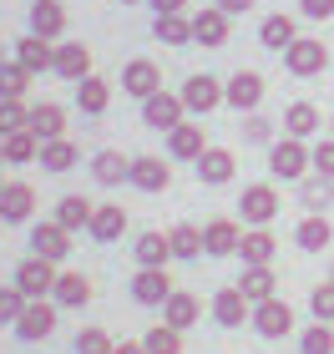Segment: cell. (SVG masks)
<instances>
[{"instance_id": "681fc988", "label": "cell", "mask_w": 334, "mask_h": 354, "mask_svg": "<svg viewBox=\"0 0 334 354\" xmlns=\"http://www.w3.org/2000/svg\"><path fill=\"white\" fill-rule=\"evenodd\" d=\"M299 10L309 21H334V0H299Z\"/></svg>"}, {"instance_id": "30bf717a", "label": "cell", "mask_w": 334, "mask_h": 354, "mask_svg": "<svg viewBox=\"0 0 334 354\" xmlns=\"http://www.w3.org/2000/svg\"><path fill=\"white\" fill-rule=\"evenodd\" d=\"M132 299L147 304V309H163V304L172 299V273L167 268H137L132 279Z\"/></svg>"}, {"instance_id": "680465c9", "label": "cell", "mask_w": 334, "mask_h": 354, "mask_svg": "<svg viewBox=\"0 0 334 354\" xmlns=\"http://www.w3.org/2000/svg\"><path fill=\"white\" fill-rule=\"evenodd\" d=\"M329 127H334V122H329Z\"/></svg>"}, {"instance_id": "9a60e30c", "label": "cell", "mask_w": 334, "mask_h": 354, "mask_svg": "<svg viewBox=\"0 0 334 354\" xmlns=\"http://www.w3.org/2000/svg\"><path fill=\"white\" fill-rule=\"evenodd\" d=\"M91 177H97L102 187H122V183H132V157H122L117 147H102L97 157H91Z\"/></svg>"}, {"instance_id": "836d02e7", "label": "cell", "mask_w": 334, "mask_h": 354, "mask_svg": "<svg viewBox=\"0 0 334 354\" xmlns=\"http://www.w3.org/2000/svg\"><path fill=\"white\" fill-rule=\"evenodd\" d=\"M132 253H137V268H167L172 243H167V233H142Z\"/></svg>"}, {"instance_id": "f1b7e54d", "label": "cell", "mask_w": 334, "mask_h": 354, "mask_svg": "<svg viewBox=\"0 0 334 354\" xmlns=\"http://www.w3.org/2000/svg\"><path fill=\"white\" fill-rule=\"evenodd\" d=\"M91 238H97V243H117V238L127 233V213L117 203H102L97 207V218H91V228H86Z\"/></svg>"}, {"instance_id": "f546056e", "label": "cell", "mask_w": 334, "mask_h": 354, "mask_svg": "<svg viewBox=\"0 0 334 354\" xmlns=\"http://www.w3.org/2000/svg\"><path fill=\"white\" fill-rule=\"evenodd\" d=\"M259 41L268 46V51H289V46L299 41V30H294V15H268V21L259 26Z\"/></svg>"}, {"instance_id": "bcb514c9", "label": "cell", "mask_w": 334, "mask_h": 354, "mask_svg": "<svg viewBox=\"0 0 334 354\" xmlns=\"http://www.w3.org/2000/svg\"><path fill=\"white\" fill-rule=\"evenodd\" d=\"M26 304H30V299H26L15 283H10V288H0V324H10V329H15V319L26 314Z\"/></svg>"}, {"instance_id": "b9f144b4", "label": "cell", "mask_w": 334, "mask_h": 354, "mask_svg": "<svg viewBox=\"0 0 334 354\" xmlns=\"http://www.w3.org/2000/svg\"><path fill=\"white\" fill-rule=\"evenodd\" d=\"M26 86H30V71L21 61H0V96H15V102H21Z\"/></svg>"}, {"instance_id": "7402d4cb", "label": "cell", "mask_w": 334, "mask_h": 354, "mask_svg": "<svg viewBox=\"0 0 334 354\" xmlns=\"http://www.w3.org/2000/svg\"><path fill=\"white\" fill-rule=\"evenodd\" d=\"M36 218V187L30 183H10L0 198V223H30Z\"/></svg>"}, {"instance_id": "c3c4849f", "label": "cell", "mask_w": 334, "mask_h": 354, "mask_svg": "<svg viewBox=\"0 0 334 354\" xmlns=\"http://www.w3.org/2000/svg\"><path fill=\"white\" fill-rule=\"evenodd\" d=\"M314 172H319V177H334V137L314 147Z\"/></svg>"}, {"instance_id": "d6a6232c", "label": "cell", "mask_w": 334, "mask_h": 354, "mask_svg": "<svg viewBox=\"0 0 334 354\" xmlns=\"http://www.w3.org/2000/svg\"><path fill=\"white\" fill-rule=\"evenodd\" d=\"M198 314H203V304H198L193 294H183V288H172V299L163 304V324H172V329L198 324Z\"/></svg>"}, {"instance_id": "52a82bcc", "label": "cell", "mask_w": 334, "mask_h": 354, "mask_svg": "<svg viewBox=\"0 0 334 354\" xmlns=\"http://www.w3.org/2000/svg\"><path fill=\"white\" fill-rule=\"evenodd\" d=\"M183 117H187V102L172 96V91H157V96L142 102V122H147L152 132H172V127H183Z\"/></svg>"}, {"instance_id": "74e56055", "label": "cell", "mask_w": 334, "mask_h": 354, "mask_svg": "<svg viewBox=\"0 0 334 354\" xmlns=\"http://www.w3.org/2000/svg\"><path fill=\"white\" fill-rule=\"evenodd\" d=\"M111 102V86L102 82V76H86V82H76V106L86 111V117H102Z\"/></svg>"}, {"instance_id": "1f68e13d", "label": "cell", "mask_w": 334, "mask_h": 354, "mask_svg": "<svg viewBox=\"0 0 334 354\" xmlns=\"http://www.w3.org/2000/svg\"><path fill=\"white\" fill-rule=\"evenodd\" d=\"M167 243H172V259H183V263H193L203 259V228H193V223H178V228H167Z\"/></svg>"}, {"instance_id": "f5cc1de1", "label": "cell", "mask_w": 334, "mask_h": 354, "mask_svg": "<svg viewBox=\"0 0 334 354\" xmlns=\"http://www.w3.org/2000/svg\"><path fill=\"white\" fill-rule=\"evenodd\" d=\"M147 6H152L157 15H178V10L187 6V0H147Z\"/></svg>"}, {"instance_id": "4fadbf2b", "label": "cell", "mask_w": 334, "mask_h": 354, "mask_svg": "<svg viewBox=\"0 0 334 354\" xmlns=\"http://www.w3.org/2000/svg\"><path fill=\"white\" fill-rule=\"evenodd\" d=\"M208 309H213V319H218L223 329H238V324H243V319H253V304L243 299V288H238V283H228V288H218Z\"/></svg>"}, {"instance_id": "277c9868", "label": "cell", "mask_w": 334, "mask_h": 354, "mask_svg": "<svg viewBox=\"0 0 334 354\" xmlns=\"http://www.w3.org/2000/svg\"><path fill=\"white\" fill-rule=\"evenodd\" d=\"M178 96L187 102L193 117H208L213 106H228V91H223V82H218V76H208V71H203V76H187Z\"/></svg>"}, {"instance_id": "ba28073f", "label": "cell", "mask_w": 334, "mask_h": 354, "mask_svg": "<svg viewBox=\"0 0 334 354\" xmlns=\"http://www.w3.org/2000/svg\"><path fill=\"white\" fill-rule=\"evenodd\" d=\"M284 66H289L294 76H319L329 66V51H324V41H314V36H299L289 51H284Z\"/></svg>"}, {"instance_id": "5bb4252c", "label": "cell", "mask_w": 334, "mask_h": 354, "mask_svg": "<svg viewBox=\"0 0 334 354\" xmlns=\"http://www.w3.org/2000/svg\"><path fill=\"white\" fill-rule=\"evenodd\" d=\"M223 91H228V106L259 111V102H263V76L259 71H233L228 82H223Z\"/></svg>"}, {"instance_id": "8fae6325", "label": "cell", "mask_w": 334, "mask_h": 354, "mask_svg": "<svg viewBox=\"0 0 334 354\" xmlns=\"http://www.w3.org/2000/svg\"><path fill=\"white\" fill-rule=\"evenodd\" d=\"M203 248H208V259H238V248H243V228L228 218H213L208 228H203Z\"/></svg>"}, {"instance_id": "ffe728a7", "label": "cell", "mask_w": 334, "mask_h": 354, "mask_svg": "<svg viewBox=\"0 0 334 354\" xmlns=\"http://www.w3.org/2000/svg\"><path fill=\"white\" fill-rule=\"evenodd\" d=\"M193 167H198V183H208V187L233 183V172H238V162H233V152H228V147H208Z\"/></svg>"}, {"instance_id": "603a6c76", "label": "cell", "mask_w": 334, "mask_h": 354, "mask_svg": "<svg viewBox=\"0 0 334 354\" xmlns=\"http://www.w3.org/2000/svg\"><path fill=\"white\" fill-rule=\"evenodd\" d=\"M61 30H66V10H61V0H30V36L56 41Z\"/></svg>"}, {"instance_id": "f35d334b", "label": "cell", "mask_w": 334, "mask_h": 354, "mask_svg": "<svg viewBox=\"0 0 334 354\" xmlns=\"http://www.w3.org/2000/svg\"><path fill=\"white\" fill-rule=\"evenodd\" d=\"M36 157H41V137L30 132V127H26V132H10V137H6V162L21 167V162H36Z\"/></svg>"}, {"instance_id": "e575fe53", "label": "cell", "mask_w": 334, "mask_h": 354, "mask_svg": "<svg viewBox=\"0 0 334 354\" xmlns=\"http://www.w3.org/2000/svg\"><path fill=\"white\" fill-rule=\"evenodd\" d=\"M152 36L157 41H163V46H187V41H193V15H157V21H152Z\"/></svg>"}, {"instance_id": "ab89813d", "label": "cell", "mask_w": 334, "mask_h": 354, "mask_svg": "<svg viewBox=\"0 0 334 354\" xmlns=\"http://www.w3.org/2000/svg\"><path fill=\"white\" fill-rule=\"evenodd\" d=\"M142 344H147V354H183V329L152 324L147 334H142Z\"/></svg>"}, {"instance_id": "11a10c76", "label": "cell", "mask_w": 334, "mask_h": 354, "mask_svg": "<svg viewBox=\"0 0 334 354\" xmlns=\"http://www.w3.org/2000/svg\"><path fill=\"white\" fill-rule=\"evenodd\" d=\"M0 162H6V137H0Z\"/></svg>"}, {"instance_id": "f6af8a7d", "label": "cell", "mask_w": 334, "mask_h": 354, "mask_svg": "<svg viewBox=\"0 0 334 354\" xmlns=\"http://www.w3.org/2000/svg\"><path fill=\"white\" fill-rule=\"evenodd\" d=\"M71 349H76V354H117V339H111L106 329H82Z\"/></svg>"}, {"instance_id": "cb8c5ba5", "label": "cell", "mask_w": 334, "mask_h": 354, "mask_svg": "<svg viewBox=\"0 0 334 354\" xmlns=\"http://www.w3.org/2000/svg\"><path fill=\"white\" fill-rule=\"evenodd\" d=\"M51 299L61 304V309H86V304H91V279H86L82 268H66L56 279V294Z\"/></svg>"}, {"instance_id": "484cf974", "label": "cell", "mask_w": 334, "mask_h": 354, "mask_svg": "<svg viewBox=\"0 0 334 354\" xmlns=\"http://www.w3.org/2000/svg\"><path fill=\"white\" fill-rule=\"evenodd\" d=\"M294 243L304 248V253H324V248L334 243V228H329V218H324V213H309V218L294 228Z\"/></svg>"}, {"instance_id": "3957f363", "label": "cell", "mask_w": 334, "mask_h": 354, "mask_svg": "<svg viewBox=\"0 0 334 354\" xmlns=\"http://www.w3.org/2000/svg\"><path fill=\"white\" fill-rule=\"evenodd\" d=\"M238 213H243V223H253V228L274 223V218H279V187H268V183H248L243 192H238Z\"/></svg>"}, {"instance_id": "60d3db41", "label": "cell", "mask_w": 334, "mask_h": 354, "mask_svg": "<svg viewBox=\"0 0 334 354\" xmlns=\"http://www.w3.org/2000/svg\"><path fill=\"white\" fill-rule=\"evenodd\" d=\"M26 127H30V106L15 102V96H0V137L26 132Z\"/></svg>"}, {"instance_id": "db71d44e", "label": "cell", "mask_w": 334, "mask_h": 354, "mask_svg": "<svg viewBox=\"0 0 334 354\" xmlns=\"http://www.w3.org/2000/svg\"><path fill=\"white\" fill-rule=\"evenodd\" d=\"M117 354H147V344H142V339H122Z\"/></svg>"}, {"instance_id": "9f6ffc18", "label": "cell", "mask_w": 334, "mask_h": 354, "mask_svg": "<svg viewBox=\"0 0 334 354\" xmlns=\"http://www.w3.org/2000/svg\"><path fill=\"white\" fill-rule=\"evenodd\" d=\"M6 187H10V183H6V177H0V198H6Z\"/></svg>"}, {"instance_id": "8992f818", "label": "cell", "mask_w": 334, "mask_h": 354, "mask_svg": "<svg viewBox=\"0 0 334 354\" xmlns=\"http://www.w3.org/2000/svg\"><path fill=\"white\" fill-rule=\"evenodd\" d=\"M56 319H61V304H26V314L15 319V339H26V344H41V339H51L56 334Z\"/></svg>"}, {"instance_id": "7bdbcfd3", "label": "cell", "mask_w": 334, "mask_h": 354, "mask_svg": "<svg viewBox=\"0 0 334 354\" xmlns=\"http://www.w3.org/2000/svg\"><path fill=\"white\" fill-rule=\"evenodd\" d=\"M299 349H304V354H334V329L314 319V324L299 334Z\"/></svg>"}, {"instance_id": "ac0fdd59", "label": "cell", "mask_w": 334, "mask_h": 354, "mask_svg": "<svg viewBox=\"0 0 334 354\" xmlns=\"http://www.w3.org/2000/svg\"><path fill=\"white\" fill-rule=\"evenodd\" d=\"M132 187L137 192H167L172 187V167L163 157H132Z\"/></svg>"}, {"instance_id": "4316f807", "label": "cell", "mask_w": 334, "mask_h": 354, "mask_svg": "<svg viewBox=\"0 0 334 354\" xmlns=\"http://www.w3.org/2000/svg\"><path fill=\"white\" fill-rule=\"evenodd\" d=\"M91 218H97V203L91 198H82V192H71V198H61L56 203V223L66 233H76V228H91Z\"/></svg>"}, {"instance_id": "d4e9b609", "label": "cell", "mask_w": 334, "mask_h": 354, "mask_svg": "<svg viewBox=\"0 0 334 354\" xmlns=\"http://www.w3.org/2000/svg\"><path fill=\"white\" fill-rule=\"evenodd\" d=\"M228 21H233V15L218 10V6L198 10V15H193V41H198V46H223V41H228Z\"/></svg>"}, {"instance_id": "9c48e42d", "label": "cell", "mask_w": 334, "mask_h": 354, "mask_svg": "<svg viewBox=\"0 0 334 354\" xmlns=\"http://www.w3.org/2000/svg\"><path fill=\"white\" fill-rule=\"evenodd\" d=\"M30 253L36 259H51V263H66L71 259V233L61 228V223H41V228H30Z\"/></svg>"}, {"instance_id": "8d00e7d4", "label": "cell", "mask_w": 334, "mask_h": 354, "mask_svg": "<svg viewBox=\"0 0 334 354\" xmlns=\"http://www.w3.org/2000/svg\"><path fill=\"white\" fill-rule=\"evenodd\" d=\"M274 283H279V273H274V268H243V273H238V288H243V299H248V304L274 299Z\"/></svg>"}, {"instance_id": "2e32d148", "label": "cell", "mask_w": 334, "mask_h": 354, "mask_svg": "<svg viewBox=\"0 0 334 354\" xmlns=\"http://www.w3.org/2000/svg\"><path fill=\"white\" fill-rule=\"evenodd\" d=\"M274 253H279V238L268 228H248L243 233V248H238L243 268H274Z\"/></svg>"}, {"instance_id": "83f0119b", "label": "cell", "mask_w": 334, "mask_h": 354, "mask_svg": "<svg viewBox=\"0 0 334 354\" xmlns=\"http://www.w3.org/2000/svg\"><path fill=\"white\" fill-rule=\"evenodd\" d=\"M30 132H36L41 142H56V137H66V111H61L56 102H41V106H30Z\"/></svg>"}, {"instance_id": "4dcf8cb0", "label": "cell", "mask_w": 334, "mask_h": 354, "mask_svg": "<svg viewBox=\"0 0 334 354\" xmlns=\"http://www.w3.org/2000/svg\"><path fill=\"white\" fill-rule=\"evenodd\" d=\"M76 162H82V147L66 137H56V142H41V167L46 172H71Z\"/></svg>"}, {"instance_id": "d590c367", "label": "cell", "mask_w": 334, "mask_h": 354, "mask_svg": "<svg viewBox=\"0 0 334 354\" xmlns=\"http://www.w3.org/2000/svg\"><path fill=\"white\" fill-rule=\"evenodd\" d=\"M284 132L299 137V142L314 137V132H319V106H314V102H294L289 111H284Z\"/></svg>"}, {"instance_id": "d6986e66", "label": "cell", "mask_w": 334, "mask_h": 354, "mask_svg": "<svg viewBox=\"0 0 334 354\" xmlns=\"http://www.w3.org/2000/svg\"><path fill=\"white\" fill-rule=\"evenodd\" d=\"M56 76L61 82H86L91 76V51L82 41H61L56 46Z\"/></svg>"}, {"instance_id": "7c38bea8", "label": "cell", "mask_w": 334, "mask_h": 354, "mask_svg": "<svg viewBox=\"0 0 334 354\" xmlns=\"http://www.w3.org/2000/svg\"><path fill=\"white\" fill-rule=\"evenodd\" d=\"M122 91L127 96H137V102H147V96L163 91V66H152V61H127V71H122Z\"/></svg>"}, {"instance_id": "6f0895ef", "label": "cell", "mask_w": 334, "mask_h": 354, "mask_svg": "<svg viewBox=\"0 0 334 354\" xmlns=\"http://www.w3.org/2000/svg\"><path fill=\"white\" fill-rule=\"evenodd\" d=\"M122 6H142V0H122Z\"/></svg>"}, {"instance_id": "7dc6e473", "label": "cell", "mask_w": 334, "mask_h": 354, "mask_svg": "<svg viewBox=\"0 0 334 354\" xmlns=\"http://www.w3.org/2000/svg\"><path fill=\"white\" fill-rule=\"evenodd\" d=\"M309 314L319 319V324H334V279H329V283H319V288L309 294Z\"/></svg>"}, {"instance_id": "6da1fadb", "label": "cell", "mask_w": 334, "mask_h": 354, "mask_svg": "<svg viewBox=\"0 0 334 354\" xmlns=\"http://www.w3.org/2000/svg\"><path fill=\"white\" fill-rule=\"evenodd\" d=\"M309 167H314V147H304L299 137H284V142L268 147V172L284 177V183H299Z\"/></svg>"}, {"instance_id": "f907efd6", "label": "cell", "mask_w": 334, "mask_h": 354, "mask_svg": "<svg viewBox=\"0 0 334 354\" xmlns=\"http://www.w3.org/2000/svg\"><path fill=\"white\" fill-rule=\"evenodd\" d=\"M243 137H248V142H268V137H274V127H268L263 117H248V122H243Z\"/></svg>"}, {"instance_id": "5b68a950", "label": "cell", "mask_w": 334, "mask_h": 354, "mask_svg": "<svg viewBox=\"0 0 334 354\" xmlns=\"http://www.w3.org/2000/svg\"><path fill=\"white\" fill-rule=\"evenodd\" d=\"M253 334H263V339H289V334H294V309L279 294L263 299V304H253Z\"/></svg>"}, {"instance_id": "7a4b0ae2", "label": "cell", "mask_w": 334, "mask_h": 354, "mask_svg": "<svg viewBox=\"0 0 334 354\" xmlns=\"http://www.w3.org/2000/svg\"><path fill=\"white\" fill-rule=\"evenodd\" d=\"M56 279H61V268H56L51 259H36V253H30V259L15 268V288H21L30 304L51 299V294H56Z\"/></svg>"}, {"instance_id": "816d5d0a", "label": "cell", "mask_w": 334, "mask_h": 354, "mask_svg": "<svg viewBox=\"0 0 334 354\" xmlns=\"http://www.w3.org/2000/svg\"><path fill=\"white\" fill-rule=\"evenodd\" d=\"M218 10H228V15H248L253 10V0H213Z\"/></svg>"}, {"instance_id": "ee69618b", "label": "cell", "mask_w": 334, "mask_h": 354, "mask_svg": "<svg viewBox=\"0 0 334 354\" xmlns=\"http://www.w3.org/2000/svg\"><path fill=\"white\" fill-rule=\"evenodd\" d=\"M329 203H334V177L314 172L309 183H304V207H309V213H319V207H329Z\"/></svg>"}, {"instance_id": "44dd1931", "label": "cell", "mask_w": 334, "mask_h": 354, "mask_svg": "<svg viewBox=\"0 0 334 354\" xmlns=\"http://www.w3.org/2000/svg\"><path fill=\"white\" fill-rule=\"evenodd\" d=\"M15 61H21L30 76L56 71V46H51V41H41V36H21V41H15Z\"/></svg>"}, {"instance_id": "e0dca14e", "label": "cell", "mask_w": 334, "mask_h": 354, "mask_svg": "<svg viewBox=\"0 0 334 354\" xmlns=\"http://www.w3.org/2000/svg\"><path fill=\"white\" fill-rule=\"evenodd\" d=\"M167 152L178 157V162H198V157L208 152V137H203V127H198V122L172 127V132H167Z\"/></svg>"}]
</instances>
